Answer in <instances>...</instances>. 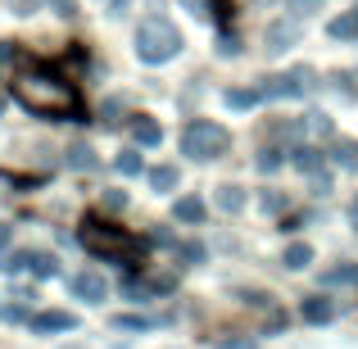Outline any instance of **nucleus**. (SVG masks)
<instances>
[{
	"instance_id": "nucleus-15",
	"label": "nucleus",
	"mask_w": 358,
	"mask_h": 349,
	"mask_svg": "<svg viewBox=\"0 0 358 349\" xmlns=\"http://www.w3.org/2000/svg\"><path fill=\"white\" fill-rule=\"evenodd\" d=\"M281 263H286L290 272H304L308 263H313V245H304V241H295V245H286V254H281Z\"/></svg>"
},
{
	"instance_id": "nucleus-35",
	"label": "nucleus",
	"mask_w": 358,
	"mask_h": 349,
	"mask_svg": "<svg viewBox=\"0 0 358 349\" xmlns=\"http://www.w3.org/2000/svg\"><path fill=\"white\" fill-rule=\"evenodd\" d=\"M36 5H41V0H14V14H32Z\"/></svg>"
},
{
	"instance_id": "nucleus-37",
	"label": "nucleus",
	"mask_w": 358,
	"mask_h": 349,
	"mask_svg": "<svg viewBox=\"0 0 358 349\" xmlns=\"http://www.w3.org/2000/svg\"><path fill=\"white\" fill-rule=\"evenodd\" d=\"M9 241H14V232H9V227H0V250H9Z\"/></svg>"
},
{
	"instance_id": "nucleus-1",
	"label": "nucleus",
	"mask_w": 358,
	"mask_h": 349,
	"mask_svg": "<svg viewBox=\"0 0 358 349\" xmlns=\"http://www.w3.org/2000/svg\"><path fill=\"white\" fill-rule=\"evenodd\" d=\"M14 100L32 118H45V122L82 118L78 87H73L59 69H50V64H36V69H23V73H18V78H14Z\"/></svg>"
},
{
	"instance_id": "nucleus-19",
	"label": "nucleus",
	"mask_w": 358,
	"mask_h": 349,
	"mask_svg": "<svg viewBox=\"0 0 358 349\" xmlns=\"http://www.w3.org/2000/svg\"><path fill=\"white\" fill-rule=\"evenodd\" d=\"M69 168H78V173H91V168H96V155H91V145H73V150H69Z\"/></svg>"
},
{
	"instance_id": "nucleus-18",
	"label": "nucleus",
	"mask_w": 358,
	"mask_h": 349,
	"mask_svg": "<svg viewBox=\"0 0 358 349\" xmlns=\"http://www.w3.org/2000/svg\"><path fill=\"white\" fill-rule=\"evenodd\" d=\"M322 286H358V268H327Z\"/></svg>"
},
{
	"instance_id": "nucleus-4",
	"label": "nucleus",
	"mask_w": 358,
	"mask_h": 349,
	"mask_svg": "<svg viewBox=\"0 0 358 349\" xmlns=\"http://www.w3.org/2000/svg\"><path fill=\"white\" fill-rule=\"evenodd\" d=\"M231 150V131L222 127V122L213 118H191L182 127V155L200 159V164H209V159H222Z\"/></svg>"
},
{
	"instance_id": "nucleus-25",
	"label": "nucleus",
	"mask_w": 358,
	"mask_h": 349,
	"mask_svg": "<svg viewBox=\"0 0 358 349\" xmlns=\"http://www.w3.org/2000/svg\"><path fill=\"white\" fill-rule=\"evenodd\" d=\"M322 5H327V0H286V9H290V14H299V18H304V14H317Z\"/></svg>"
},
{
	"instance_id": "nucleus-36",
	"label": "nucleus",
	"mask_w": 358,
	"mask_h": 349,
	"mask_svg": "<svg viewBox=\"0 0 358 349\" xmlns=\"http://www.w3.org/2000/svg\"><path fill=\"white\" fill-rule=\"evenodd\" d=\"M109 5H114V9H109L114 18H122V14H127V0H109Z\"/></svg>"
},
{
	"instance_id": "nucleus-24",
	"label": "nucleus",
	"mask_w": 358,
	"mask_h": 349,
	"mask_svg": "<svg viewBox=\"0 0 358 349\" xmlns=\"http://www.w3.org/2000/svg\"><path fill=\"white\" fill-rule=\"evenodd\" d=\"M281 327H290V318H286V308H272V304H268V322H263V336H272V332H281Z\"/></svg>"
},
{
	"instance_id": "nucleus-27",
	"label": "nucleus",
	"mask_w": 358,
	"mask_h": 349,
	"mask_svg": "<svg viewBox=\"0 0 358 349\" xmlns=\"http://www.w3.org/2000/svg\"><path fill=\"white\" fill-rule=\"evenodd\" d=\"M308 127H313L317 136H331V118L327 114H308Z\"/></svg>"
},
{
	"instance_id": "nucleus-5",
	"label": "nucleus",
	"mask_w": 358,
	"mask_h": 349,
	"mask_svg": "<svg viewBox=\"0 0 358 349\" xmlns=\"http://www.w3.org/2000/svg\"><path fill=\"white\" fill-rule=\"evenodd\" d=\"M69 295L87 299V304H105L109 299V281L100 277V272H73L69 277Z\"/></svg>"
},
{
	"instance_id": "nucleus-32",
	"label": "nucleus",
	"mask_w": 358,
	"mask_h": 349,
	"mask_svg": "<svg viewBox=\"0 0 358 349\" xmlns=\"http://www.w3.org/2000/svg\"><path fill=\"white\" fill-rule=\"evenodd\" d=\"M0 318H5V322H23V308H18V304H9V308H0Z\"/></svg>"
},
{
	"instance_id": "nucleus-9",
	"label": "nucleus",
	"mask_w": 358,
	"mask_h": 349,
	"mask_svg": "<svg viewBox=\"0 0 358 349\" xmlns=\"http://www.w3.org/2000/svg\"><path fill=\"white\" fill-rule=\"evenodd\" d=\"M299 313H304V322L322 327V322H331V318H336V299H327V295H308Z\"/></svg>"
},
{
	"instance_id": "nucleus-11",
	"label": "nucleus",
	"mask_w": 358,
	"mask_h": 349,
	"mask_svg": "<svg viewBox=\"0 0 358 349\" xmlns=\"http://www.w3.org/2000/svg\"><path fill=\"white\" fill-rule=\"evenodd\" d=\"M131 141H136V145H145V150H155L159 141H164V127H159L150 114H141L136 122H131Z\"/></svg>"
},
{
	"instance_id": "nucleus-22",
	"label": "nucleus",
	"mask_w": 358,
	"mask_h": 349,
	"mask_svg": "<svg viewBox=\"0 0 358 349\" xmlns=\"http://www.w3.org/2000/svg\"><path fill=\"white\" fill-rule=\"evenodd\" d=\"M213 349H259V341L254 336H218Z\"/></svg>"
},
{
	"instance_id": "nucleus-13",
	"label": "nucleus",
	"mask_w": 358,
	"mask_h": 349,
	"mask_svg": "<svg viewBox=\"0 0 358 349\" xmlns=\"http://www.w3.org/2000/svg\"><path fill=\"white\" fill-rule=\"evenodd\" d=\"M222 105L227 109H254V105H263V91L259 87H227L222 91Z\"/></svg>"
},
{
	"instance_id": "nucleus-12",
	"label": "nucleus",
	"mask_w": 358,
	"mask_h": 349,
	"mask_svg": "<svg viewBox=\"0 0 358 349\" xmlns=\"http://www.w3.org/2000/svg\"><path fill=\"white\" fill-rule=\"evenodd\" d=\"M290 164H295L299 173H308V177H313V173H322L327 155H322V150H313V145H295V150H290Z\"/></svg>"
},
{
	"instance_id": "nucleus-14",
	"label": "nucleus",
	"mask_w": 358,
	"mask_h": 349,
	"mask_svg": "<svg viewBox=\"0 0 358 349\" xmlns=\"http://www.w3.org/2000/svg\"><path fill=\"white\" fill-rule=\"evenodd\" d=\"M327 32H331L336 41H358V9H350V14H341V18H331V23H327Z\"/></svg>"
},
{
	"instance_id": "nucleus-16",
	"label": "nucleus",
	"mask_w": 358,
	"mask_h": 349,
	"mask_svg": "<svg viewBox=\"0 0 358 349\" xmlns=\"http://www.w3.org/2000/svg\"><path fill=\"white\" fill-rule=\"evenodd\" d=\"M177 182H182V173H177L173 164H159V168H150V186H155V191H173Z\"/></svg>"
},
{
	"instance_id": "nucleus-17",
	"label": "nucleus",
	"mask_w": 358,
	"mask_h": 349,
	"mask_svg": "<svg viewBox=\"0 0 358 349\" xmlns=\"http://www.w3.org/2000/svg\"><path fill=\"white\" fill-rule=\"evenodd\" d=\"M114 327L118 332H155V318H145V313H122V318H114Z\"/></svg>"
},
{
	"instance_id": "nucleus-31",
	"label": "nucleus",
	"mask_w": 358,
	"mask_h": 349,
	"mask_svg": "<svg viewBox=\"0 0 358 349\" xmlns=\"http://www.w3.org/2000/svg\"><path fill=\"white\" fill-rule=\"evenodd\" d=\"M122 204H127V195H122V191H105V209H122Z\"/></svg>"
},
{
	"instance_id": "nucleus-33",
	"label": "nucleus",
	"mask_w": 358,
	"mask_h": 349,
	"mask_svg": "<svg viewBox=\"0 0 358 349\" xmlns=\"http://www.w3.org/2000/svg\"><path fill=\"white\" fill-rule=\"evenodd\" d=\"M55 9H59L64 18H73V14H78V0H55Z\"/></svg>"
},
{
	"instance_id": "nucleus-26",
	"label": "nucleus",
	"mask_w": 358,
	"mask_h": 349,
	"mask_svg": "<svg viewBox=\"0 0 358 349\" xmlns=\"http://www.w3.org/2000/svg\"><path fill=\"white\" fill-rule=\"evenodd\" d=\"M281 159H286V155H281L277 145H268V150L259 155V168H263V173H272V168H281Z\"/></svg>"
},
{
	"instance_id": "nucleus-38",
	"label": "nucleus",
	"mask_w": 358,
	"mask_h": 349,
	"mask_svg": "<svg viewBox=\"0 0 358 349\" xmlns=\"http://www.w3.org/2000/svg\"><path fill=\"white\" fill-rule=\"evenodd\" d=\"M0 114H5V96H0Z\"/></svg>"
},
{
	"instance_id": "nucleus-3",
	"label": "nucleus",
	"mask_w": 358,
	"mask_h": 349,
	"mask_svg": "<svg viewBox=\"0 0 358 349\" xmlns=\"http://www.w3.org/2000/svg\"><path fill=\"white\" fill-rule=\"evenodd\" d=\"M182 50H186V36L177 32L173 18H164V14L141 18V27H136V59L141 64H168Z\"/></svg>"
},
{
	"instance_id": "nucleus-34",
	"label": "nucleus",
	"mask_w": 358,
	"mask_h": 349,
	"mask_svg": "<svg viewBox=\"0 0 358 349\" xmlns=\"http://www.w3.org/2000/svg\"><path fill=\"white\" fill-rule=\"evenodd\" d=\"M186 9H191V14H209V0H182Z\"/></svg>"
},
{
	"instance_id": "nucleus-23",
	"label": "nucleus",
	"mask_w": 358,
	"mask_h": 349,
	"mask_svg": "<svg viewBox=\"0 0 358 349\" xmlns=\"http://www.w3.org/2000/svg\"><path fill=\"white\" fill-rule=\"evenodd\" d=\"M218 55H222V59H236V55H241V36L236 32H222L218 36Z\"/></svg>"
},
{
	"instance_id": "nucleus-21",
	"label": "nucleus",
	"mask_w": 358,
	"mask_h": 349,
	"mask_svg": "<svg viewBox=\"0 0 358 349\" xmlns=\"http://www.w3.org/2000/svg\"><path fill=\"white\" fill-rule=\"evenodd\" d=\"M336 164H341V168H358V141H341V145H336Z\"/></svg>"
},
{
	"instance_id": "nucleus-2",
	"label": "nucleus",
	"mask_w": 358,
	"mask_h": 349,
	"mask_svg": "<svg viewBox=\"0 0 358 349\" xmlns=\"http://www.w3.org/2000/svg\"><path fill=\"white\" fill-rule=\"evenodd\" d=\"M78 241L87 245L96 259H114V263H127V268H136V263L145 259V241H141V236L122 232V227H114V222H100L96 213L82 218Z\"/></svg>"
},
{
	"instance_id": "nucleus-7",
	"label": "nucleus",
	"mask_w": 358,
	"mask_h": 349,
	"mask_svg": "<svg viewBox=\"0 0 358 349\" xmlns=\"http://www.w3.org/2000/svg\"><path fill=\"white\" fill-rule=\"evenodd\" d=\"M27 332L32 336H50V332H78V318L64 313V308H45V313L27 318Z\"/></svg>"
},
{
	"instance_id": "nucleus-39",
	"label": "nucleus",
	"mask_w": 358,
	"mask_h": 349,
	"mask_svg": "<svg viewBox=\"0 0 358 349\" xmlns=\"http://www.w3.org/2000/svg\"><path fill=\"white\" fill-rule=\"evenodd\" d=\"M354 9H358V5H354Z\"/></svg>"
},
{
	"instance_id": "nucleus-29",
	"label": "nucleus",
	"mask_w": 358,
	"mask_h": 349,
	"mask_svg": "<svg viewBox=\"0 0 358 349\" xmlns=\"http://www.w3.org/2000/svg\"><path fill=\"white\" fill-rule=\"evenodd\" d=\"M18 59V41H0V64H14Z\"/></svg>"
},
{
	"instance_id": "nucleus-28",
	"label": "nucleus",
	"mask_w": 358,
	"mask_h": 349,
	"mask_svg": "<svg viewBox=\"0 0 358 349\" xmlns=\"http://www.w3.org/2000/svg\"><path fill=\"white\" fill-rule=\"evenodd\" d=\"M263 209H268V213H277V209H290V200H281L277 191H268V195H263Z\"/></svg>"
},
{
	"instance_id": "nucleus-8",
	"label": "nucleus",
	"mask_w": 358,
	"mask_h": 349,
	"mask_svg": "<svg viewBox=\"0 0 358 349\" xmlns=\"http://www.w3.org/2000/svg\"><path fill=\"white\" fill-rule=\"evenodd\" d=\"M173 218H177V222H186V227H200V222L209 218V204H204L200 195H182V200L173 204Z\"/></svg>"
},
{
	"instance_id": "nucleus-10",
	"label": "nucleus",
	"mask_w": 358,
	"mask_h": 349,
	"mask_svg": "<svg viewBox=\"0 0 358 349\" xmlns=\"http://www.w3.org/2000/svg\"><path fill=\"white\" fill-rule=\"evenodd\" d=\"M213 204H218L222 213H241L245 204H250V195H245V186L227 182V186H218V191H213Z\"/></svg>"
},
{
	"instance_id": "nucleus-6",
	"label": "nucleus",
	"mask_w": 358,
	"mask_h": 349,
	"mask_svg": "<svg viewBox=\"0 0 358 349\" xmlns=\"http://www.w3.org/2000/svg\"><path fill=\"white\" fill-rule=\"evenodd\" d=\"M290 45H299V23H295V18H290V23H286V18H272L268 32H263V50H268V55H286Z\"/></svg>"
},
{
	"instance_id": "nucleus-30",
	"label": "nucleus",
	"mask_w": 358,
	"mask_h": 349,
	"mask_svg": "<svg viewBox=\"0 0 358 349\" xmlns=\"http://www.w3.org/2000/svg\"><path fill=\"white\" fill-rule=\"evenodd\" d=\"M182 259L186 263H200L204 259V245H182Z\"/></svg>"
},
{
	"instance_id": "nucleus-20",
	"label": "nucleus",
	"mask_w": 358,
	"mask_h": 349,
	"mask_svg": "<svg viewBox=\"0 0 358 349\" xmlns=\"http://www.w3.org/2000/svg\"><path fill=\"white\" fill-rule=\"evenodd\" d=\"M114 164H118V173H122V177H141V155H136V150H118Z\"/></svg>"
}]
</instances>
